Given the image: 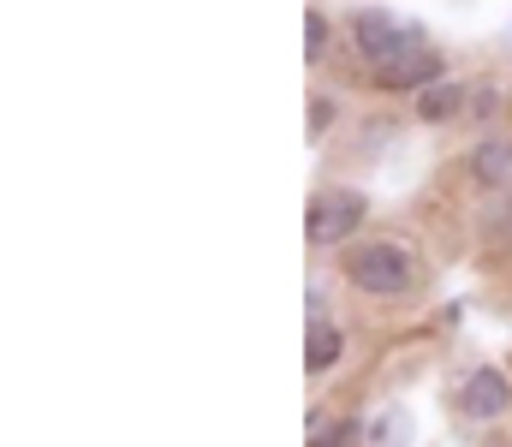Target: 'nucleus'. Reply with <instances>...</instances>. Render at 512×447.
Segmentation results:
<instances>
[{
	"label": "nucleus",
	"instance_id": "20e7f679",
	"mask_svg": "<svg viewBox=\"0 0 512 447\" xmlns=\"http://www.w3.org/2000/svg\"><path fill=\"white\" fill-rule=\"evenodd\" d=\"M459 412H465L471 424H495V418H507V412H512L507 370H471V376H465V388H459Z\"/></svg>",
	"mask_w": 512,
	"mask_h": 447
},
{
	"label": "nucleus",
	"instance_id": "0eeeda50",
	"mask_svg": "<svg viewBox=\"0 0 512 447\" xmlns=\"http://www.w3.org/2000/svg\"><path fill=\"white\" fill-rule=\"evenodd\" d=\"M411 436H417V424H411V412H405V406H387L382 418L370 424V442H376V447H411Z\"/></svg>",
	"mask_w": 512,
	"mask_h": 447
},
{
	"label": "nucleus",
	"instance_id": "7ed1b4c3",
	"mask_svg": "<svg viewBox=\"0 0 512 447\" xmlns=\"http://www.w3.org/2000/svg\"><path fill=\"white\" fill-rule=\"evenodd\" d=\"M352 36H358V48H364L370 66H393V60L429 48L423 30H417V24H399L393 12H358V18H352Z\"/></svg>",
	"mask_w": 512,
	"mask_h": 447
},
{
	"label": "nucleus",
	"instance_id": "423d86ee",
	"mask_svg": "<svg viewBox=\"0 0 512 447\" xmlns=\"http://www.w3.org/2000/svg\"><path fill=\"white\" fill-rule=\"evenodd\" d=\"M471 179L489 185V191L512 185V144L507 138H483V144L471 149Z\"/></svg>",
	"mask_w": 512,
	"mask_h": 447
},
{
	"label": "nucleus",
	"instance_id": "f257e3e1",
	"mask_svg": "<svg viewBox=\"0 0 512 447\" xmlns=\"http://www.w3.org/2000/svg\"><path fill=\"white\" fill-rule=\"evenodd\" d=\"M346 275H352L358 293L399 298V293H411V281H417V257L405 245H358V257L346 263Z\"/></svg>",
	"mask_w": 512,
	"mask_h": 447
},
{
	"label": "nucleus",
	"instance_id": "9d476101",
	"mask_svg": "<svg viewBox=\"0 0 512 447\" xmlns=\"http://www.w3.org/2000/svg\"><path fill=\"white\" fill-rule=\"evenodd\" d=\"M322 54H328V18L304 12V60H322Z\"/></svg>",
	"mask_w": 512,
	"mask_h": 447
},
{
	"label": "nucleus",
	"instance_id": "f03ea898",
	"mask_svg": "<svg viewBox=\"0 0 512 447\" xmlns=\"http://www.w3.org/2000/svg\"><path fill=\"white\" fill-rule=\"evenodd\" d=\"M358 221H364V197L358 191H316L310 209H304V239L316 251H328V245H346L358 233Z\"/></svg>",
	"mask_w": 512,
	"mask_h": 447
},
{
	"label": "nucleus",
	"instance_id": "f8f14e48",
	"mask_svg": "<svg viewBox=\"0 0 512 447\" xmlns=\"http://www.w3.org/2000/svg\"><path fill=\"white\" fill-rule=\"evenodd\" d=\"M507 48H512V30H507Z\"/></svg>",
	"mask_w": 512,
	"mask_h": 447
},
{
	"label": "nucleus",
	"instance_id": "6e6552de",
	"mask_svg": "<svg viewBox=\"0 0 512 447\" xmlns=\"http://www.w3.org/2000/svg\"><path fill=\"white\" fill-rule=\"evenodd\" d=\"M334 358H340V334H334V322H310V340H304V364L310 370H334Z\"/></svg>",
	"mask_w": 512,
	"mask_h": 447
},
{
	"label": "nucleus",
	"instance_id": "1a4fd4ad",
	"mask_svg": "<svg viewBox=\"0 0 512 447\" xmlns=\"http://www.w3.org/2000/svg\"><path fill=\"white\" fill-rule=\"evenodd\" d=\"M459 96H465V84H429V90H417V114L423 120H447V114H459Z\"/></svg>",
	"mask_w": 512,
	"mask_h": 447
},
{
	"label": "nucleus",
	"instance_id": "39448f33",
	"mask_svg": "<svg viewBox=\"0 0 512 447\" xmlns=\"http://www.w3.org/2000/svg\"><path fill=\"white\" fill-rule=\"evenodd\" d=\"M376 84L382 90H429V84H441V54L417 48V54H405L393 66H376Z\"/></svg>",
	"mask_w": 512,
	"mask_h": 447
},
{
	"label": "nucleus",
	"instance_id": "9b49d317",
	"mask_svg": "<svg viewBox=\"0 0 512 447\" xmlns=\"http://www.w3.org/2000/svg\"><path fill=\"white\" fill-rule=\"evenodd\" d=\"M310 447H358V424H334V430H322Z\"/></svg>",
	"mask_w": 512,
	"mask_h": 447
}]
</instances>
